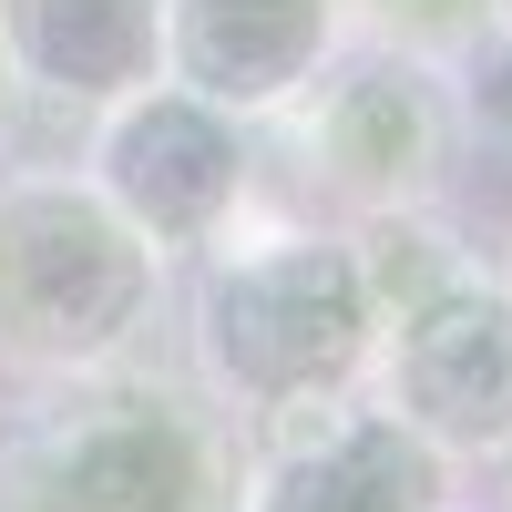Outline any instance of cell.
<instances>
[{
	"instance_id": "obj_1",
	"label": "cell",
	"mask_w": 512,
	"mask_h": 512,
	"mask_svg": "<svg viewBox=\"0 0 512 512\" xmlns=\"http://www.w3.org/2000/svg\"><path fill=\"white\" fill-rule=\"evenodd\" d=\"M236 461L246 431L154 349L0 400V512H236Z\"/></svg>"
},
{
	"instance_id": "obj_2",
	"label": "cell",
	"mask_w": 512,
	"mask_h": 512,
	"mask_svg": "<svg viewBox=\"0 0 512 512\" xmlns=\"http://www.w3.org/2000/svg\"><path fill=\"white\" fill-rule=\"evenodd\" d=\"M379 349V308L359 287L349 226H226L195 256L185 287V369L205 379L236 431L277 420L297 400L359 390Z\"/></svg>"
},
{
	"instance_id": "obj_3",
	"label": "cell",
	"mask_w": 512,
	"mask_h": 512,
	"mask_svg": "<svg viewBox=\"0 0 512 512\" xmlns=\"http://www.w3.org/2000/svg\"><path fill=\"white\" fill-rule=\"evenodd\" d=\"M175 256H154L82 164H0V379L154 349Z\"/></svg>"
},
{
	"instance_id": "obj_4",
	"label": "cell",
	"mask_w": 512,
	"mask_h": 512,
	"mask_svg": "<svg viewBox=\"0 0 512 512\" xmlns=\"http://www.w3.org/2000/svg\"><path fill=\"white\" fill-rule=\"evenodd\" d=\"M267 123L287 134L297 195H318L338 226L390 216V205H441L461 175V144H472L461 72L400 52V41H369V31H349L318 62V82Z\"/></svg>"
},
{
	"instance_id": "obj_5",
	"label": "cell",
	"mask_w": 512,
	"mask_h": 512,
	"mask_svg": "<svg viewBox=\"0 0 512 512\" xmlns=\"http://www.w3.org/2000/svg\"><path fill=\"white\" fill-rule=\"evenodd\" d=\"M72 164L123 205V226L154 256H205L256 205V123L185 93L175 72H154L123 103L82 113V154Z\"/></svg>"
},
{
	"instance_id": "obj_6",
	"label": "cell",
	"mask_w": 512,
	"mask_h": 512,
	"mask_svg": "<svg viewBox=\"0 0 512 512\" xmlns=\"http://www.w3.org/2000/svg\"><path fill=\"white\" fill-rule=\"evenodd\" d=\"M461 492V461H441L390 400L328 390L246 431L236 512H441Z\"/></svg>"
},
{
	"instance_id": "obj_7",
	"label": "cell",
	"mask_w": 512,
	"mask_h": 512,
	"mask_svg": "<svg viewBox=\"0 0 512 512\" xmlns=\"http://www.w3.org/2000/svg\"><path fill=\"white\" fill-rule=\"evenodd\" d=\"M369 400H390L441 461H502L512 451V287L492 267L451 277L441 297H420L379 328L369 349Z\"/></svg>"
},
{
	"instance_id": "obj_8",
	"label": "cell",
	"mask_w": 512,
	"mask_h": 512,
	"mask_svg": "<svg viewBox=\"0 0 512 512\" xmlns=\"http://www.w3.org/2000/svg\"><path fill=\"white\" fill-rule=\"evenodd\" d=\"M338 41H349V0H164V72L226 103L236 123L287 113Z\"/></svg>"
},
{
	"instance_id": "obj_9",
	"label": "cell",
	"mask_w": 512,
	"mask_h": 512,
	"mask_svg": "<svg viewBox=\"0 0 512 512\" xmlns=\"http://www.w3.org/2000/svg\"><path fill=\"white\" fill-rule=\"evenodd\" d=\"M0 52L31 113H103L164 72V0H0Z\"/></svg>"
},
{
	"instance_id": "obj_10",
	"label": "cell",
	"mask_w": 512,
	"mask_h": 512,
	"mask_svg": "<svg viewBox=\"0 0 512 512\" xmlns=\"http://www.w3.org/2000/svg\"><path fill=\"white\" fill-rule=\"evenodd\" d=\"M349 256H359V287H369L379 328H390L400 308H420V297H441L451 277H472V267H482V256H472V236H461L441 205H390V216H349Z\"/></svg>"
},
{
	"instance_id": "obj_11",
	"label": "cell",
	"mask_w": 512,
	"mask_h": 512,
	"mask_svg": "<svg viewBox=\"0 0 512 512\" xmlns=\"http://www.w3.org/2000/svg\"><path fill=\"white\" fill-rule=\"evenodd\" d=\"M349 31L400 41V52L451 62V72H461V62L492 41V0H349Z\"/></svg>"
},
{
	"instance_id": "obj_12",
	"label": "cell",
	"mask_w": 512,
	"mask_h": 512,
	"mask_svg": "<svg viewBox=\"0 0 512 512\" xmlns=\"http://www.w3.org/2000/svg\"><path fill=\"white\" fill-rule=\"evenodd\" d=\"M21 113H31V93H21V72H11V52H0V154L21 144Z\"/></svg>"
},
{
	"instance_id": "obj_13",
	"label": "cell",
	"mask_w": 512,
	"mask_h": 512,
	"mask_svg": "<svg viewBox=\"0 0 512 512\" xmlns=\"http://www.w3.org/2000/svg\"><path fill=\"white\" fill-rule=\"evenodd\" d=\"M492 41H502V52H512V0H492Z\"/></svg>"
},
{
	"instance_id": "obj_14",
	"label": "cell",
	"mask_w": 512,
	"mask_h": 512,
	"mask_svg": "<svg viewBox=\"0 0 512 512\" xmlns=\"http://www.w3.org/2000/svg\"><path fill=\"white\" fill-rule=\"evenodd\" d=\"M492 512H512V451H502V502H492Z\"/></svg>"
},
{
	"instance_id": "obj_15",
	"label": "cell",
	"mask_w": 512,
	"mask_h": 512,
	"mask_svg": "<svg viewBox=\"0 0 512 512\" xmlns=\"http://www.w3.org/2000/svg\"><path fill=\"white\" fill-rule=\"evenodd\" d=\"M492 277H502V287H512V236H502V267H492Z\"/></svg>"
},
{
	"instance_id": "obj_16",
	"label": "cell",
	"mask_w": 512,
	"mask_h": 512,
	"mask_svg": "<svg viewBox=\"0 0 512 512\" xmlns=\"http://www.w3.org/2000/svg\"><path fill=\"white\" fill-rule=\"evenodd\" d=\"M441 512H472V502H461V492H451V502H441Z\"/></svg>"
}]
</instances>
